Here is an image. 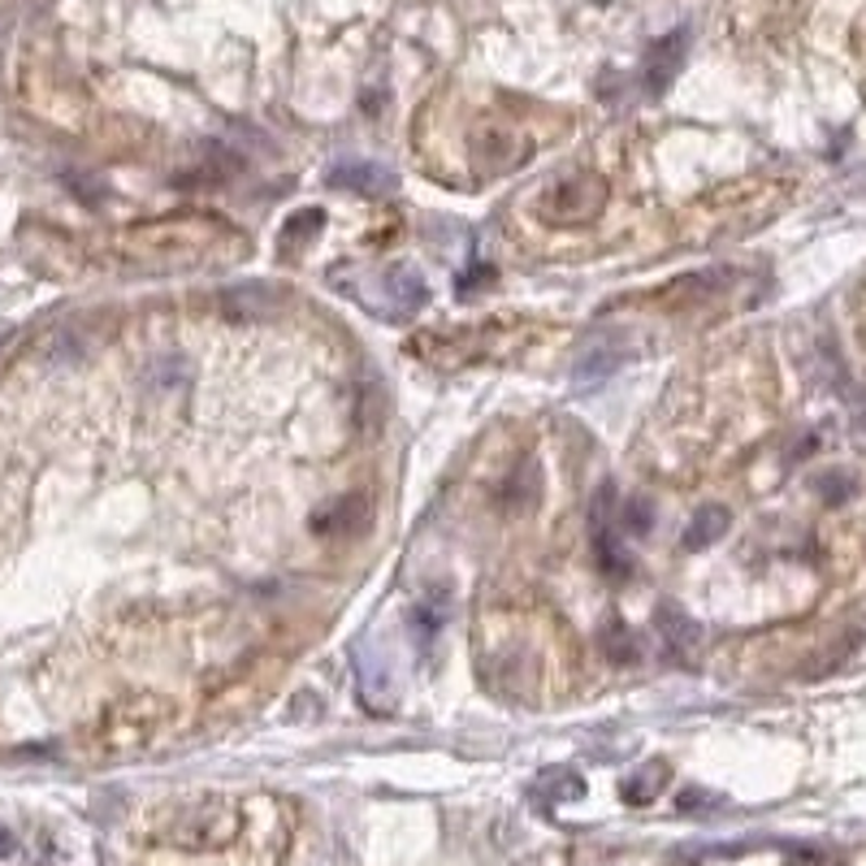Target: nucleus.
<instances>
[{
  "label": "nucleus",
  "instance_id": "423d86ee",
  "mask_svg": "<svg viewBox=\"0 0 866 866\" xmlns=\"http://www.w3.org/2000/svg\"><path fill=\"white\" fill-rule=\"evenodd\" d=\"M365 520H369V502H365L360 494H352V498L334 502L330 511H321V515H317V528L330 533V537H352V533L365 528Z\"/></svg>",
  "mask_w": 866,
  "mask_h": 866
},
{
  "label": "nucleus",
  "instance_id": "ddd939ff",
  "mask_svg": "<svg viewBox=\"0 0 866 866\" xmlns=\"http://www.w3.org/2000/svg\"><path fill=\"white\" fill-rule=\"evenodd\" d=\"M9 845H13V841H9L4 832H0V854H9Z\"/></svg>",
  "mask_w": 866,
  "mask_h": 866
},
{
  "label": "nucleus",
  "instance_id": "9d476101",
  "mask_svg": "<svg viewBox=\"0 0 866 866\" xmlns=\"http://www.w3.org/2000/svg\"><path fill=\"white\" fill-rule=\"evenodd\" d=\"M663 780H667V767H663V763H654V767H650V776H646V772L628 776V780H624V802H633V806H641V802H654V793L663 789Z\"/></svg>",
  "mask_w": 866,
  "mask_h": 866
},
{
  "label": "nucleus",
  "instance_id": "7ed1b4c3",
  "mask_svg": "<svg viewBox=\"0 0 866 866\" xmlns=\"http://www.w3.org/2000/svg\"><path fill=\"white\" fill-rule=\"evenodd\" d=\"M654 628H659V637H663V646H667V654H672V659H685V663H693V654H698V641H702V628H698V620H693V615H685L680 607L663 602V607H659V615H654Z\"/></svg>",
  "mask_w": 866,
  "mask_h": 866
},
{
  "label": "nucleus",
  "instance_id": "f257e3e1",
  "mask_svg": "<svg viewBox=\"0 0 866 866\" xmlns=\"http://www.w3.org/2000/svg\"><path fill=\"white\" fill-rule=\"evenodd\" d=\"M537 195H542L537 213L546 221H555V226H585V221H594L602 213L607 182L598 174H589V169H576V174H563V178L546 182Z\"/></svg>",
  "mask_w": 866,
  "mask_h": 866
},
{
  "label": "nucleus",
  "instance_id": "f8f14e48",
  "mask_svg": "<svg viewBox=\"0 0 866 866\" xmlns=\"http://www.w3.org/2000/svg\"><path fill=\"white\" fill-rule=\"evenodd\" d=\"M607 654H611L615 663H633V659H637V650H633L624 624H611V628H607Z\"/></svg>",
  "mask_w": 866,
  "mask_h": 866
},
{
  "label": "nucleus",
  "instance_id": "9b49d317",
  "mask_svg": "<svg viewBox=\"0 0 866 866\" xmlns=\"http://www.w3.org/2000/svg\"><path fill=\"white\" fill-rule=\"evenodd\" d=\"M620 520H624V528H628L633 537H646V533L654 528V511H650L646 498H633L628 507H620Z\"/></svg>",
  "mask_w": 866,
  "mask_h": 866
},
{
  "label": "nucleus",
  "instance_id": "39448f33",
  "mask_svg": "<svg viewBox=\"0 0 866 866\" xmlns=\"http://www.w3.org/2000/svg\"><path fill=\"white\" fill-rule=\"evenodd\" d=\"M537 498H542V468L537 463H520L507 476V485H502V511L524 515V511L537 507Z\"/></svg>",
  "mask_w": 866,
  "mask_h": 866
},
{
  "label": "nucleus",
  "instance_id": "1a4fd4ad",
  "mask_svg": "<svg viewBox=\"0 0 866 866\" xmlns=\"http://www.w3.org/2000/svg\"><path fill=\"white\" fill-rule=\"evenodd\" d=\"M386 286H391V300L404 308V313H412V308H421L425 300H430V291H425V278L417 273V269H395L391 278H386Z\"/></svg>",
  "mask_w": 866,
  "mask_h": 866
},
{
  "label": "nucleus",
  "instance_id": "6e6552de",
  "mask_svg": "<svg viewBox=\"0 0 866 866\" xmlns=\"http://www.w3.org/2000/svg\"><path fill=\"white\" fill-rule=\"evenodd\" d=\"M594 546H598V563H602L607 576H615V581H628V576H633V559H628L624 542H620L615 533H607V524L594 528Z\"/></svg>",
  "mask_w": 866,
  "mask_h": 866
},
{
  "label": "nucleus",
  "instance_id": "20e7f679",
  "mask_svg": "<svg viewBox=\"0 0 866 866\" xmlns=\"http://www.w3.org/2000/svg\"><path fill=\"white\" fill-rule=\"evenodd\" d=\"M680 56H685V35H680V30L667 35V39H659V43L650 48L646 69H641L650 95H663V91L672 87V78H676V69H680Z\"/></svg>",
  "mask_w": 866,
  "mask_h": 866
},
{
  "label": "nucleus",
  "instance_id": "f03ea898",
  "mask_svg": "<svg viewBox=\"0 0 866 866\" xmlns=\"http://www.w3.org/2000/svg\"><path fill=\"white\" fill-rule=\"evenodd\" d=\"M330 187L352 191V195H391L395 191V174L382 169L378 161H343L330 169Z\"/></svg>",
  "mask_w": 866,
  "mask_h": 866
},
{
  "label": "nucleus",
  "instance_id": "0eeeda50",
  "mask_svg": "<svg viewBox=\"0 0 866 866\" xmlns=\"http://www.w3.org/2000/svg\"><path fill=\"white\" fill-rule=\"evenodd\" d=\"M728 524H733L728 507H702V511L689 520V528H685V546H689V550H706L711 542H719V537L728 533Z\"/></svg>",
  "mask_w": 866,
  "mask_h": 866
},
{
  "label": "nucleus",
  "instance_id": "4468645a",
  "mask_svg": "<svg viewBox=\"0 0 866 866\" xmlns=\"http://www.w3.org/2000/svg\"><path fill=\"white\" fill-rule=\"evenodd\" d=\"M863 339H866V304H863Z\"/></svg>",
  "mask_w": 866,
  "mask_h": 866
}]
</instances>
